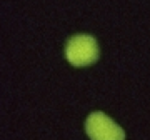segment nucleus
Here are the masks:
<instances>
[{
    "mask_svg": "<svg viewBox=\"0 0 150 140\" xmlns=\"http://www.w3.org/2000/svg\"><path fill=\"white\" fill-rule=\"evenodd\" d=\"M65 55L75 67H87L98 59V45L90 35H75L67 43Z\"/></svg>",
    "mask_w": 150,
    "mask_h": 140,
    "instance_id": "f257e3e1",
    "label": "nucleus"
},
{
    "mask_svg": "<svg viewBox=\"0 0 150 140\" xmlns=\"http://www.w3.org/2000/svg\"><path fill=\"white\" fill-rule=\"evenodd\" d=\"M85 130L92 140H125L123 130L102 112H93L87 119Z\"/></svg>",
    "mask_w": 150,
    "mask_h": 140,
    "instance_id": "f03ea898",
    "label": "nucleus"
}]
</instances>
